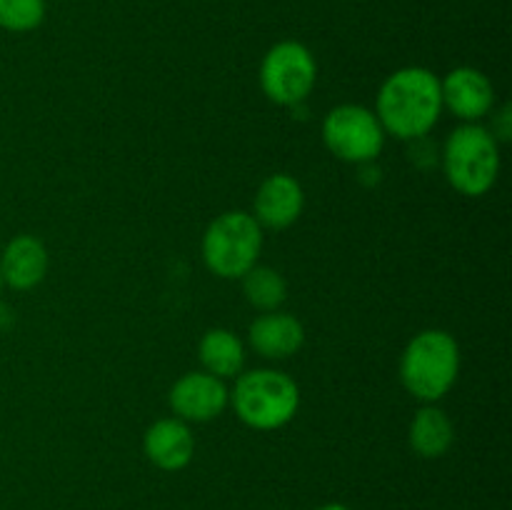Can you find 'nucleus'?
Here are the masks:
<instances>
[{
    "label": "nucleus",
    "instance_id": "6ab92c4d",
    "mask_svg": "<svg viewBox=\"0 0 512 510\" xmlns=\"http://www.w3.org/2000/svg\"><path fill=\"white\" fill-rule=\"evenodd\" d=\"M318 510H350V508L343 503H328V505H320Z\"/></svg>",
    "mask_w": 512,
    "mask_h": 510
},
{
    "label": "nucleus",
    "instance_id": "1a4fd4ad",
    "mask_svg": "<svg viewBox=\"0 0 512 510\" xmlns=\"http://www.w3.org/2000/svg\"><path fill=\"white\" fill-rule=\"evenodd\" d=\"M443 108H448L463 123H480L495 108V88L488 75L470 65L450 70L440 80Z\"/></svg>",
    "mask_w": 512,
    "mask_h": 510
},
{
    "label": "nucleus",
    "instance_id": "6e6552de",
    "mask_svg": "<svg viewBox=\"0 0 512 510\" xmlns=\"http://www.w3.org/2000/svg\"><path fill=\"white\" fill-rule=\"evenodd\" d=\"M168 403L173 408L175 418L185 423H210L220 418L223 410L230 405V388L225 380L193 370V373L180 375L168 393Z\"/></svg>",
    "mask_w": 512,
    "mask_h": 510
},
{
    "label": "nucleus",
    "instance_id": "39448f33",
    "mask_svg": "<svg viewBox=\"0 0 512 510\" xmlns=\"http://www.w3.org/2000/svg\"><path fill=\"white\" fill-rule=\"evenodd\" d=\"M200 253L218 278H243L263 253V228L248 210H225L205 228Z\"/></svg>",
    "mask_w": 512,
    "mask_h": 510
},
{
    "label": "nucleus",
    "instance_id": "aec40b11",
    "mask_svg": "<svg viewBox=\"0 0 512 510\" xmlns=\"http://www.w3.org/2000/svg\"><path fill=\"white\" fill-rule=\"evenodd\" d=\"M3 288H5V285H3V275H0V293H3Z\"/></svg>",
    "mask_w": 512,
    "mask_h": 510
},
{
    "label": "nucleus",
    "instance_id": "dca6fc26",
    "mask_svg": "<svg viewBox=\"0 0 512 510\" xmlns=\"http://www.w3.org/2000/svg\"><path fill=\"white\" fill-rule=\"evenodd\" d=\"M240 280H243L245 300L260 313L280 310V305L288 300V280L270 265H253Z\"/></svg>",
    "mask_w": 512,
    "mask_h": 510
},
{
    "label": "nucleus",
    "instance_id": "a211bd4d",
    "mask_svg": "<svg viewBox=\"0 0 512 510\" xmlns=\"http://www.w3.org/2000/svg\"><path fill=\"white\" fill-rule=\"evenodd\" d=\"M490 133H493V138L498 140V143L510 138V105H503V108H500V113L495 115V123Z\"/></svg>",
    "mask_w": 512,
    "mask_h": 510
},
{
    "label": "nucleus",
    "instance_id": "f8f14e48",
    "mask_svg": "<svg viewBox=\"0 0 512 510\" xmlns=\"http://www.w3.org/2000/svg\"><path fill=\"white\" fill-rule=\"evenodd\" d=\"M248 343L260 358L288 360L303 348L305 328L293 313L270 310L258 315L248 328Z\"/></svg>",
    "mask_w": 512,
    "mask_h": 510
},
{
    "label": "nucleus",
    "instance_id": "7ed1b4c3",
    "mask_svg": "<svg viewBox=\"0 0 512 510\" xmlns=\"http://www.w3.org/2000/svg\"><path fill=\"white\" fill-rule=\"evenodd\" d=\"M230 405L248 428L278 430L298 413L300 388L283 370H243L230 390Z\"/></svg>",
    "mask_w": 512,
    "mask_h": 510
},
{
    "label": "nucleus",
    "instance_id": "423d86ee",
    "mask_svg": "<svg viewBox=\"0 0 512 510\" xmlns=\"http://www.w3.org/2000/svg\"><path fill=\"white\" fill-rule=\"evenodd\" d=\"M318 63L308 45L298 40H280L260 63V88L265 98L283 108H298L313 93Z\"/></svg>",
    "mask_w": 512,
    "mask_h": 510
},
{
    "label": "nucleus",
    "instance_id": "9d476101",
    "mask_svg": "<svg viewBox=\"0 0 512 510\" xmlns=\"http://www.w3.org/2000/svg\"><path fill=\"white\" fill-rule=\"evenodd\" d=\"M305 208L303 185L288 173H275L260 183L253 200V218L260 228L283 230L298 223Z\"/></svg>",
    "mask_w": 512,
    "mask_h": 510
},
{
    "label": "nucleus",
    "instance_id": "f03ea898",
    "mask_svg": "<svg viewBox=\"0 0 512 510\" xmlns=\"http://www.w3.org/2000/svg\"><path fill=\"white\" fill-rule=\"evenodd\" d=\"M458 373L460 345L448 330H420L400 355V383L420 403H438L445 398Z\"/></svg>",
    "mask_w": 512,
    "mask_h": 510
},
{
    "label": "nucleus",
    "instance_id": "20e7f679",
    "mask_svg": "<svg viewBox=\"0 0 512 510\" xmlns=\"http://www.w3.org/2000/svg\"><path fill=\"white\" fill-rule=\"evenodd\" d=\"M445 180L468 198H480L500 175V143L480 123H463L443 145Z\"/></svg>",
    "mask_w": 512,
    "mask_h": 510
},
{
    "label": "nucleus",
    "instance_id": "2eb2a0df",
    "mask_svg": "<svg viewBox=\"0 0 512 510\" xmlns=\"http://www.w3.org/2000/svg\"><path fill=\"white\" fill-rule=\"evenodd\" d=\"M198 358L205 373L220 380H233L245 368V345L233 330L210 328L200 338Z\"/></svg>",
    "mask_w": 512,
    "mask_h": 510
},
{
    "label": "nucleus",
    "instance_id": "f257e3e1",
    "mask_svg": "<svg viewBox=\"0 0 512 510\" xmlns=\"http://www.w3.org/2000/svg\"><path fill=\"white\" fill-rule=\"evenodd\" d=\"M440 78L428 68L408 65L383 80L375 100V115L385 135L400 140L425 138L443 115Z\"/></svg>",
    "mask_w": 512,
    "mask_h": 510
},
{
    "label": "nucleus",
    "instance_id": "ddd939ff",
    "mask_svg": "<svg viewBox=\"0 0 512 510\" xmlns=\"http://www.w3.org/2000/svg\"><path fill=\"white\" fill-rule=\"evenodd\" d=\"M48 248L35 235H15L0 253V275L3 285L13 290H33L48 275Z\"/></svg>",
    "mask_w": 512,
    "mask_h": 510
},
{
    "label": "nucleus",
    "instance_id": "9b49d317",
    "mask_svg": "<svg viewBox=\"0 0 512 510\" xmlns=\"http://www.w3.org/2000/svg\"><path fill=\"white\" fill-rule=\"evenodd\" d=\"M143 453L155 468L178 473L188 468L195 455V438L190 423L180 418L155 420L143 435Z\"/></svg>",
    "mask_w": 512,
    "mask_h": 510
},
{
    "label": "nucleus",
    "instance_id": "0eeeda50",
    "mask_svg": "<svg viewBox=\"0 0 512 510\" xmlns=\"http://www.w3.org/2000/svg\"><path fill=\"white\" fill-rule=\"evenodd\" d=\"M320 135L330 155L350 165L375 163L388 138L375 110L358 103H343L330 110L323 118Z\"/></svg>",
    "mask_w": 512,
    "mask_h": 510
},
{
    "label": "nucleus",
    "instance_id": "f3484780",
    "mask_svg": "<svg viewBox=\"0 0 512 510\" xmlns=\"http://www.w3.org/2000/svg\"><path fill=\"white\" fill-rule=\"evenodd\" d=\"M45 20V0H0V28L30 33Z\"/></svg>",
    "mask_w": 512,
    "mask_h": 510
},
{
    "label": "nucleus",
    "instance_id": "4468645a",
    "mask_svg": "<svg viewBox=\"0 0 512 510\" xmlns=\"http://www.w3.org/2000/svg\"><path fill=\"white\" fill-rule=\"evenodd\" d=\"M410 448L425 460L443 458L455 443V425L443 408L435 403H423L410 423Z\"/></svg>",
    "mask_w": 512,
    "mask_h": 510
}]
</instances>
